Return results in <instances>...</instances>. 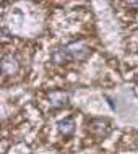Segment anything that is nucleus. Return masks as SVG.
I'll return each mask as SVG.
<instances>
[{
    "instance_id": "1",
    "label": "nucleus",
    "mask_w": 138,
    "mask_h": 154,
    "mask_svg": "<svg viewBox=\"0 0 138 154\" xmlns=\"http://www.w3.org/2000/svg\"><path fill=\"white\" fill-rule=\"evenodd\" d=\"M91 47L85 41H72V42L54 49L51 54V62L55 65H67L70 62H85L91 55Z\"/></svg>"
},
{
    "instance_id": "2",
    "label": "nucleus",
    "mask_w": 138,
    "mask_h": 154,
    "mask_svg": "<svg viewBox=\"0 0 138 154\" xmlns=\"http://www.w3.org/2000/svg\"><path fill=\"white\" fill-rule=\"evenodd\" d=\"M86 130L94 136L96 140H104L111 135L112 131V125L107 119L104 117H94L89 119L86 122Z\"/></svg>"
},
{
    "instance_id": "3",
    "label": "nucleus",
    "mask_w": 138,
    "mask_h": 154,
    "mask_svg": "<svg viewBox=\"0 0 138 154\" xmlns=\"http://www.w3.org/2000/svg\"><path fill=\"white\" fill-rule=\"evenodd\" d=\"M0 68H2L3 76H15V75H18L21 65H20V60L15 54H3L2 62H0Z\"/></svg>"
},
{
    "instance_id": "4",
    "label": "nucleus",
    "mask_w": 138,
    "mask_h": 154,
    "mask_svg": "<svg viewBox=\"0 0 138 154\" xmlns=\"http://www.w3.org/2000/svg\"><path fill=\"white\" fill-rule=\"evenodd\" d=\"M47 101L52 109H65L70 104V94L64 89H54L47 94Z\"/></svg>"
},
{
    "instance_id": "5",
    "label": "nucleus",
    "mask_w": 138,
    "mask_h": 154,
    "mask_svg": "<svg viewBox=\"0 0 138 154\" xmlns=\"http://www.w3.org/2000/svg\"><path fill=\"white\" fill-rule=\"evenodd\" d=\"M75 128H77V123H75L73 117H64L62 120L57 122V131H58V135L64 136V138L73 136Z\"/></svg>"
},
{
    "instance_id": "6",
    "label": "nucleus",
    "mask_w": 138,
    "mask_h": 154,
    "mask_svg": "<svg viewBox=\"0 0 138 154\" xmlns=\"http://www.w3.org/2000/svg\"><path fill=\"white\" fill-rule=\"evenodd\" d=\"M127 7H128V8H135V11H136V10H138V2H128Z\"/></svg>"
}]
</instances>
